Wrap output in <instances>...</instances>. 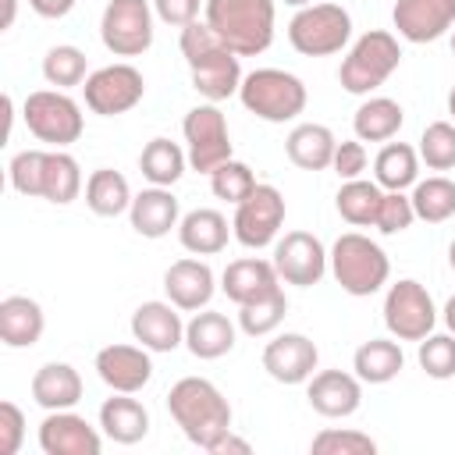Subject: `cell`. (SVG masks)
I'll return each mask as SVG.
<instances>
[{
	"label": "cell",
	"instance_id": "6da1fadb",
	"mask_svg": "<svg viewBox=\"0 0 455 455\" xmlns=\"http://www.w3.org/2000/svg\"><path fill=\"white\" fill-rule=\"evenodd\" d=\"M178 46H181V57L188 64L192 89L206 103H220L228 96H238L242 78H245L242 75V64H238V53L228 50L220 43V36L206 21L185 25L181 36H178Z\"/></svg>",
	"mask_w": 455,
	"mask_h": 455
},
{
	"label": "cell",
	"instance_id": "7a4b0ae2",
	"mask_svg": "<svg viewBox=\"0 0 455 455\" xmlns=\"http://www.w3.org/2000/svg\"><path fill=\"white\" fill-rule=\"evenodd\" d=\"M167 412L181 427V434L203 451H210L231 430V402L206 377H181L167 391Z\"/></svg>",
	"mask_w": 455,
	"mask_h": 455
},
{
	"label": "cell",
	"instance_id": "3957f363",
	"mask_svg": "<svg viewBox=\"0 0 455 455\" xmlns=\"http://www.w3.org/2000/svg\"><path fill=\"white\" fill-rule=\"evenodd\" d=\"M274 0H206L203 21L238 57H256L274 43Z\"/></svg>",
	"mask_w": 455,
	"mask_h": 455
},
{
	"label": "cell",
	"instance_id": "277c9868",
	"mask_svg": "<svg viewBox=\"0 0 455 455\" xmlns=\"http://www.w3.org/2000/svg\"><path fill=\"white\" fill-rule=\"evenodd\" d=\"M331 274L341 284V291L366 299L380 291L391 277V259L387 252L363 231H345L331 245Z\"/></svg>",
	"mask_w": 455,
	"mask_h": 455
},
{
	"label": "cell",
	"instance_id": "5b68a950",
	"mask_svg": "<svg viewBox=\"0 0 455 455\" xmlns=\"http://www.w3.org/2000/svg\"><path fill=\"white\" fill-rule=\"evenodd\" d=\"M398 64H402L398 36L387 28H370L348 46V53L338 68V82L352 96H370L398 71Z\"/></svg>",
	"mask_w": 455,
	"mask_h": 455
},
{
	"label": "cell",
	"instance_id": "8992f818",
	"mask_svg": "<svg viewBox=\"0 0 455 455\" xmlns=\"http://www.w3.org/2000/svg\"><path fill=\"white\" fill-rule=\"evenodd\" d=\"M238 100L259 121L284 124V121H295L306 110L309 92H306L302 78L291 75V71H284V68H256V71H249L242 78Z\"/></svg>",
	"mask_w": 455,
	"mask_h": 455
},
{
	"label": "cell",
	"instance_id": "52a82bcc",
	"mask_svg": "<svg viewBox=\"0 0 455 455\" xmlns=\"http://www.w3.org/2000/svg\"><path fill=\"white\" fill-rule=\"evenodd\" d=\"M352 39V14L341 4H306L288 21V43L302 57L341 53Z\"/></svg>",
	"mask_w": 455,
	"mask_h": 455
},
{
	"label": "cell",
	"instance_id": "ba28073f",
	"mask_svg": "<svg viewBox=\"0 0 455 455\" xmlns=\"http://www.w3.org/2000/svg\"><path fill=\"white\" fill-rule=\"evenodd\" d=\"M21 117H25L28 132L39 142H46L50 149H68L85 132L82 107L64 89H36V92H28L25 103H21Z\"/></svg>",
	"mask_w": 455,
	"mask_h": 455
},
{
	"label": "cell",
	"instance_id": "9c48e42d",
	"mask_svg": "<svg viewBox=\"0 0 455 455\" xmlns=\"http://www.w3.org/2000/svg\"><path fill=\"white\" fill-rule=\"evenodd\" d=\"M181 135H185V153H188L192 171L213 174L224 160H231V132H228V117L217 103L192 107L181 121Z\"/></svg>",
	"mask_w": 455,
	"mask_h": 455
},
{
	"label": "cell",
	"instance_id": "30bf717a",
	"mask_svg": "<svg viewBox=\"0 0 455 455\" xmlns=\"http://www.w3.org/2000/svg\"><path fill=\"white\" fill-rule=\"evenodd\" d=\"M153 0H110L100 18V39L114 57H142L153 46Z\"/></svg>",
	"mask_w": 455,
	"mask_h": 455
},
{
	"label": "cell",
	"instance_id": "8fae6325",
	"mask_svg": "<svg viewBox=\"0 0 455 455\" xmlns=\"http://www.w3.org/2000/svg\"><path fill=\"white\" fill-rule=\"evenodd\" d=\"M437 323V306L430 299V291L412 281L402 277L387 288L384 295V327L391 338L398 341H423Z\"/></svg>",
	"mask_w": 455,
	"mask_h": 455
},
{
	"label": "cell",
	"instance_id": "7c38bea8",
	"mask_svg": "<svg viewBox=\"0 0 455 455\" xmlns=\"http://www.w3.org/2000/svg\"><path fill=\"white\" fill-rule=\"evenodd\" d=\"M82 92H85V107L92 114L117 117V114H128L146 96V78H142V71L135 64L117 60V64H107V68L89 71Z\"/></svg>",
	"mask_w": 455,
	"mask_h": 455
},
{
	"label": "cell",
	"instance_id": "4fadbf2b",
	"mask_svg": "<svg viewBox=\"0 0 455 455\" xmlns=\"http://www.w3.org/2000/svg\"><path fill=\"white\" fill-rule=\"evenodd\" d=\"M281 224H284V196L274 185H256L235 206V217H231L235 242L245 245V249L274 245L277 235H281Z\"/></svg>",
	"mask_w": 455,
	"mask_h": 455
},
{
	"label": "cell",
	"instance_id": "5bb4252c",
	"mask_svg": "<svg viewBox=\"0 0 455 455\" xmlns=\"http://www.w3.org/2000/svg\"><path fill=\"white\" fill-rule=\"evenodd\" d=\"M270 259L281 284H295V288H313L331 270V252L309 231H284V238L274 242Z\"/></svg>",
	"mask_w": 455,
	"mask_h": 455
},
{
	"label": "cell",
	"instance_id": "9a60e30c",
	"mask_svg": "<svg viewBox=\"0 0 455 455\" xmlns=\"http://www.w3.org/2000/svg\"><path fill=\"white\" fill-rule=\"evenodd\" d=\"M316 363L320 348L299 331H284L263 345V370L277 384H306L316 373Z\"/></svg>",
	"mask_w": 455,
	"mask_h": 455
},
{
	"label": "cell",
	"instance_id": "2e32d148",
	"mask_svg": "<svg viewBox=\"0 0 455 455\" xmlns=\"http://www.w3.org/2000/svg\"><path fill=\"white\" fill-rule=\"evenodd\" d=\"M39 448L46 455H100L103 434L78 412L57 409L39 423Z\"/></svg>",
	"mask_w": 455,
	"mask_h": 455
},
{
	"label": "cell",
	"instance_id": "e0dca14e",
	"mask_svg": "<svg viewBox=\"0 0 455 455\" xmlns=\"http://www.w3.org/2000/svg\"><path fill=\"white\" fill-rule=\"evenodd\" d=\"M391 25L405 43H434L455 28V0H395Z\"/></svg>",
	"mask_w": 455,
	"mask_h": 455
},
{
	"label": "cell",
	"instance_id": "ac0fdd59",
	"mask_svg": "<svg viewBox=\"0 0 455 455\" xmlns=\"http://www.w3.org/2000/svg\"><path fill=\"white\" fill-rule=\"evenodd\" d=\"M96 373L110 391L139 395L153 377L149 348L142 345H107L96 352Z\"/></svg>",
	"mask_w": 455,
	"mask_h": 455
},
{
	"label": "cell",
	"instance_id": "d6986e66",
	"mask_svg": "<svg viewBox=\"0 0 455 455\" xmlns=\"http://www.w3.org/2000/svg\"><path fill=\"white\" fill-rule=\"evenodd\" d=\"M132 338L149 352H174L185 345V320L181 309L167 299H149L132 313Z\"/></svg>",
	"mask_w": 455,
	"mask_h": 455
},
{
	"label": "cell",
	"instance_id": "ffe728a7",
	"mask_svg": "<svg viewBox=\"0 0 455 455\" xmlns=\"http://www.w3.org/2000/svg\"><path fill=\"white\" fill-rule=\"evenodd\" d=\"M306 398H309L313 412H320L327 419H345V416L359 412V405H363V380L345 370H316L306 380Z\"/></svg>",
	"mask_w": 455,
	"mask_h": 455
},
{
	"label": "cell",
	"instance_id": "44dd1931",
	"mask_svg": "<svg viewBox=\"0 0 455 455\" xmlns=\"http://www.w3.org/2000/svg\"><path fill=\"white\" fill-rule=\"evenodd\" d=\"M164 291L167 299L181 309V313H199L210 306L213 291H217V277L210 270L206 259H196V256H185V259H174L164 274Z\"/></svg>",
	"mask_w": 455,
	"mask_h": 455
},
{
	"label": "cell",
	"instance_id": "7402d4cb",
	"mask_svg": "<svg viewBox=\"0 0 455 455\" xmlns=\"http://www.w3.org/2000/svg\"><path fill=\"white\" fill-rule=\"evenodd\" d=\"M220 291L235 306H245V302H256V299L281 291V277L274 270V259H259V256L231 259L220 274Z\"/></svg>",
	"mask_w": 455,
	"mask_h": 455
},
{
	"label": "cell",
	"instance_id": "603a6c76",
	"mask_svg": "<svg viewBox=\"0 0 455 455\" xmlns=\"http://www.w3.org/2000/svg\"><path fill=\"white\" fill-rule=\"evenodd\" d=\"M128 220L142 238H164V235H171V228L181 224V210H178V199L171 188L149 185L132 199Z\"/></svg>",
	"mask_w": 455,
	"mask_h": 455
},
{
	"label": "cell",
	"instance_id": "cb8c5ba5",
	"mask_svg": "<svg viewBox=\"0 0 455 455\" xmlns=\"http://www.w3.org/2000/svg\"><path fill=\"white\" fill-rule=\"evenodd\" d=\"M231 224L220 210H210V206H199V210H188L178 224V242L185 252L192 256H217L228 249V238H231Z\"/></svg>",
	"mask_w": 455,
	"mask_h": 455
},
{
	"label": "cell",
	"instance_id": "d4e9b609",
	"mask_svg": "<svg viewBox=\"0 0 455 455\" xmlns=\"http://www.w3.org/2000/svg\"><path fill=\"white\" fill-rule=\"evenodd\" d=\"M46 331L43 306L28 295H4L0 299V341L7 348H32Z\"/></svg>",
	"mask_w": 455,
	"mask_h": 455
},
{
	"label": "cell",
	"instance_id": "484cf974",
	"mask_svg": "<svg viewBox=\"0 0 455 455\" xmlns=\"http://www.w3.org/2000/svg\"><path fill=\"white\" fill-rule=\"evenodd\" d=\"M82 377L71 363H43L32 373V402L46 412L75 409L82 402Z\"/></svg>",
	"mask_w": 455,
	"mask_h": 455
},
{
	"label": "cell",
	"instance_id": "4316f807",
	"mask_svg": "<svg viewBox=\"0 0 455 455\" xmlns=\"http://www.w3.org/2000/svg\"><path fill=\"white\" fill-rule=\"evenodd\" d=\"M235 323L217 313V309H199L192 313V320L185 323V348L196 355V359H220L235 348Z\"/></svg>",
	"mask_w": 455,
	"mask_h": 455
},
{
	"label": "cell",
	"instance_id": "83f0119b",
	"mask_svg": "<svg viewBox=\"0 0 455 455\" xmlns=\"http://www.w3.org/2000/svg\"><path fill=\"white\" fill-rule=\"evenodd\" d=\"M100 430L114 444H139L149 434V409L139 398L114 391V398L100 405Z\"/></svg>",
	"mask_w": 455,
	"mask_h": 455
},
{
	"label": "cell",
	"instance_id": "f1b7e54d",
	"mask_svg": "<svg viewBox=\"0 0 455 455\" xmlns=\"http://www.w3.org/2000/svg\"><path fill=\"white\" fill-rule=\"evenodd\" d=\"M334 149H338L334 132L327 124H316V121L295 124L284 139V153L299 171H327L334 160Z\"/></svg>",
	"mask_w": 455,
	"mask_h": 455
},
{
	"label": "cell",
	"instance_id": "f546056e",
	"mask_svg": "<svg viewBox=\"0 0 455 455\" xmlns=\"http://www.w3.org/2000/svg\"><path fill=\"white\" fill-rule=\"evenodd\" d=\"M402 366H405V355L398 338H370L352 355V370L363 384H387L402 373Z\"/></svg>",
	"mask_w": 455,
	"mask_h": 455
},
{
	"label": "cell",
	"instance_id": "4dcf8cb0",
	"mask_svg": "<svg viewBox=\"0 0 455 455\" xmlns=\"http://www.w3.org/2000/svg\"><path fill=\"white\" fill-rule=\"evenodd\" d=\"M402 121H405V110H402L398 100L370 96V100L359 103V110L352 117V132L363 142H391L402 132Z\"/></svg>",
	"mask_w": 455,
	"mask_h": 455
},
{
	"label": "cell",
	"instance_id": "1f68e13d",
	"mask_svg": "<svg viewBox=\"0 0 455 455\" xmlns=\"http://www.w3.org/2000/svg\"><path fill=\"white\" fill-rule=\"evenodd\" d=\"M132 185L121 171H110V167H96L89 178H85V206L96 213V217H121L132 210Z\"/></svg>",
	"mask_w": 455,
	"mask_h": 455
},
{
	"label": "cell",
	"instance_id": "d6a6232c",
	"mask_svg": "<svg viewBox=\"0 0 455 455\" xmlns=\"http://www.w3.org/2000/svg\"><path fill=\"white\" fill-rule=\"evenodd\" d=\"M373 181L384 192H405L419 181V153L409 142H384L373 160Z\"/></svg>",
	"mask_w": 455,
	"mask_h": 455
},
{
	"label": "cell",
	"instance_id": "836d02e7",
	"mask_svg": "<svg viewBox=\"0 0 455 455\" xmlns=\"http://www.w3.org/2000/svg\"><path fill=\"white\" fill-rule=\"evenodd\" d=\"M78 192H82V167H78V160L68 149H46L39 199L68 206V203L78 199Z\"/></svg>",
	"mask_w": 455,
	"mask_h": 455
},
{
	"label": "cell",
	"instance_id": "e575fe53",
	"mask_svg": "<svg viewBox=\"0 0 455 455\" xmlns=\"http://www.w3.org/2000/svg\"><path fill=\"white\" fill-rule=\"evenodd\" d=\"M185 167H188V153L171 139H149L139 153V171L149 185L171 188L185 174Z\"/></svg>",
	"mask_w": 455,
	"mask_h": 455
},
{
	"label": "cell",
	"instance_id": "d590c367",
	"mask_svg": "<svg viewBox=\"0 0 455 455\" xmlns=\"http://www.w3.org/2000/svg\"><path fill=\"white\" fill-rule=\"evenodd\" d=\"M380 199H384V188H380L377 181L352 178V181H341L334 203H338L341 220H348L352 228H373V224H377Z\"/></svg>",
	"mask_w": 455,
	"mask_h": 455
},
{
	"label": "cell",
	"instance_id": "8d00e7d4",
	"mask_svg": "<svg viewBox=\"0 0 455 455\" xmlns=\"http://www.w3.org/2000/svg\"><path fill=\"white\" fill-rule=\"evenodd\" d=\"M412 210H416V220H427V224H444L455 217V181L444 178V174H430L423 181L412 185Z\"/></svg>",
	"mask_w": 455,
	"mask_h": 455
},
{
	"label": "cell",
	"instance_id": "74e56055",
	"mask_svg": "<svg viewBox=\"0 0 455 455\" xmlns=\"http://www.w3.org/2000/svg\"><path fill=\"white\" fill-rule=\"evenodd\" d=\"M43 78L53 85V89H75V85H85L89 78V57L71 46V43H60V46H50L46 57H43Z\"/></svg>",
	"mask_w": 455,
	"mask_h": 455
},
{
	"label": "cell",
	"instance_id": "f35d334b",
	"mask_svg": "<svg viewBox=\"0 0 455 455\" xmlns=\"http://www.w3.org/2000/svg\"><path fill=\"white\" fill-rule=\"evenodd\" d=\"M288 313V299H284V288L267 295V299H256V302H245L238 306V331L249 334V338H267L281 327Z\"/></svg>",
	"mask_w": 455,
	"mask_h": 455
},
{
	"label": "cell",
	"instance_id": "ab89813d",
	"mask_svg": "<svg viewBox=\"0 0 455 455\" xmlns=\"http://www.w3.org/2000/svg\"><path fill=\"white\" fill-rule=\"evenodd\" d=\"M416 153L430 171H451L455 167V124L451 121H430L419 135Z\"/></svg>",
	"mask_w": 455,
	"mask_h": 455
},
{
	"label": "cell",
	"instance_id": "60d3db41",
	"mask_svg": "<svg viewBox=\"0 0 455 455\" xmlns=\"http://www.w3.org/2000/svg\"><path fill=\"white\" fill-rule=\"evenodd\" d=\"M259 181H256V174H252V167L249 164H242V160H224L213 174H210V188H213V196L217 199H224V203H231V206H238L252 188H256Z\"/></svg>",
	"mask_w": 455,
	"mask_h": 455
},
{
	"label": "cell",
	"instance_id": "b9f144b4",
	"mask_svg": "<svg viewBox=\"0 0 455 455\" xmlns=\"http://www.w3.org/2000/svg\"><path fill=\"white\" fill-rule=\"evenodd\" d=\"M313 455H377V441L363 430H341L327 427L309 441Z\"/></svg>",
	"mask_w": 455,
	"mask_h": 455
},
{
	"label": "cell",
	"instance_id": "7bdbcfd3",
	"mask_svg": "<svg viewBox=\"0 0 455 455\" xmlns=\"http://www.w3.org/2000/svg\"><path fill=\"white\" fill-rule=\"evenodd\" d=\"M416 359H419L423 373L434 377V380L455 377V334H451V331H448V334H434V331H430V334L419 341Z\"/></svg>",
	"mask_w": 455,
	"mask_h": 455
},
{
	"label": "cell",
	"instance_id": "ee69618b",
	"mask_svg": "<svg viewBox=\"0 0 455 455\" xmlns=\"http://www.w3.org/2000/svg\"><path fill=\"white\" fill-rule=\"evenodd\" d=\"M43 160H46V149H21V153L11 156L7 178H11V188L18 196L39 199V188H43Z\"/></svg>",
	"mask_w": 455,
	"mask_h": 455
},
{
	"label": "cell",
	"instance_id": "f6af8a7d",
	"mask_svg": "<svg viewBox=\"0 0 455 455\" xmlns=\"http://www.w3.org/2000/svg\"><path fill=\"white\" fill-rule=\"evenodd\" d=\"M416 220V210H412V199L405 192H384L380 199V210H377V231L380 235H402L409 231Z\"/></svg>",
	"mask_w": 455,
	"mask_h": 455
},
{
	"label": "cell",
	"instance_id": "bcb514c9",
	"mask_svg": "<svg viewBox=\"0 0 455 455\" xmlns=\"http://www.w3.org/2000/svg\"><path fill=\"white\" fill-rule=\"evenodd\" d=\"M366 164H370V156H366L363 139H341V142H338V149H334V160H331V167H334V174H338L341 181L363 178Z\"/></svg>",
	"mask_w": 455,
	"mask_h": 455
},
{
	"label": "cell",
	"instance_id": "7dc6e473",
	"mask_svg": "<svg viewBox=\"0 0 455 455\" xmlns=\"http://www.w3.org/2000/svg\"><path fill=\"white\" fill-rule=\"evenodd\" d=\"M25 441V412L14 402H0V455H18Z\"/></svg>",
	"mask_w": 455,
	"mask_h": 455
},
{
	"label": "cell",
	"instance_id": "c3c4849f",
	"mask_svg": "<svg viewBox=\"0 0 455 455\" xmlns=\"http://www.w3.org/2000/svg\"><path fill=\"white\" fill-rule=\"evenodd\" d=\"M206 7V0H153V11L164 25L171 28H185L192 21H199V11Z\"/></svg>",
	"mask_w": 455,
	"mask_h": 455
},
{
	"label": "cell",
	"instance_id": "681fc988",
	"mask_svg": "<svg viewBox=\"0 0 455 455\" xmlns=\"http://www.w3.org/2000/svg\"><path fill=\"white\" fill-rule=\"evenodd\" d=\"M75 4H78V0H28V7H32L39 18H50V21H57V18L71 14V11H75Z\"/></svg>",
	"mask_w": 455,
	"mask_h": 455
},
{
	"label": "cell",
	"instance_id": "f907efd6",
	"mask_svg": "<svg viewBox=\"0 0 455 455\" xmlns=\"http://www.w3.org/2000/svg\"><path fill=\"white\" fill-rule=\"evenodd\" d=\"M252 451V444L245 441V437H235V430H228L213 448H210V455H249Z\"/></svg>",
	"mask_w": 455,
	"mask_h": 455
},
{
	"label": "cell",
	"instance_id": "816d5d0a",
	"mask_svg": "<svg viewBox=\"0 0 455 455\" xmlns=\"http://www.w3.org/2000/svg\"><path fill=\"white\" fill-rule=\"evenodd\" d=\"M441 316H444V327H448V331L455 334V295H451V299L444 302V313H441Z\"/></svg>",
	"mask_w": 455,
	"mask_h": 455
},
{
	"label": "cell",
	"instance_id": "f5cc1de1",
	"mask_svg": "<svg viewBox=\"0 0 455 455\" xmlns=\"http://www.w3.org/2000/svg\"><path fill=\"white\" fill-rule=\"evenodd\" d=\"M14 14H18V0H4V28L14 25Z\"/></svg>",
	"mask_w": 455,
	"mask_h": 455
},
{
	"label": "cell",
	"instance_id": "db71d44e",
	"mask_svg": "<svg viewBox=\"0 0 455 455\" xmlns=\"http://www.w3.org/2000/svg\"><path fill=\"white\" fill-rule=\"evenodd\" d=\"M448 114L455 117V85H451V92H448Z\"/></svg>",
	"mask_w": 455,
	"mask_h": 455
},
{
	"label": "cell",
	"instance_id": "11a10c76",
	"mask_svg": "<svg viewBox=\"0 0 455 455\" xmlns=\"http://www.w3.org/2000/svg\"><path fill=\"white\" fill-rule=\"evenodd\" d=\"M448 263H451V270H455V238H451V245H448Z\"/></svg>",
	"mask_w": 455,
	"mask_h": 455
},
{
	"label": "cell",
	"instance_id": "9f6ffc18",
	"mask_svg": "<svg viewBox=\"0 0 455 455\" xmlns=\"http://www.w3.org/2000/svg\"><path fill=\"white\" fill-rule=\"evenodd\" d=\"M284 4H288V7H295V11H299V7H306V4H313V0H284Z\"/></svg>",
	"mask_w": 455,
	"mask_h": 455
},
{
	"label": "cell",
	"instance_id": "6f0895ef",
	"mask_svg": "<svg viewBox=\"0 0 455 455\" xmlns=\"http://www.w3.org/2000/svg\"><path fill=\"white\" fill-rule=\"evenodd\" d=\"M451 53H455V32H451Z\"/></svg>",
	"mask_w": 455,
	"mask_h": 455
}]
</instances>
